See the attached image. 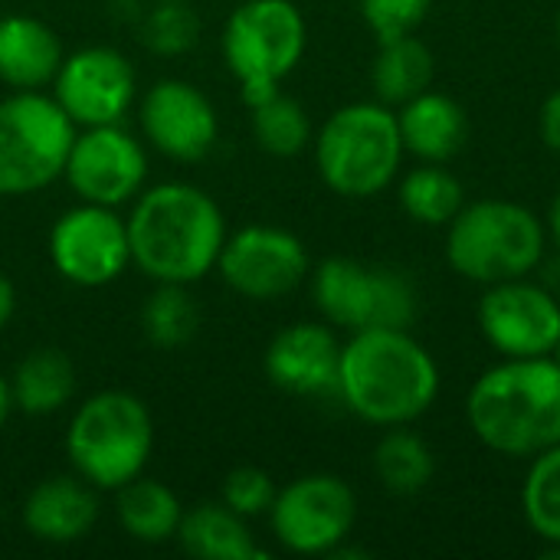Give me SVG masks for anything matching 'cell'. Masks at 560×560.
Here are the masks:
<instances>
[{"label": "cell", "mask_w": 560, "mask_h": 560, "mask_svg": "<svg viewBox=\"0 0 560 560\" xmlns=\"http://www.w3.org/2000/svg\"><path fill=\"white\" fill-rule=\"evenodd\" d=\"M397 200L410 220L420 226H450V220L466 207L463 180L443 164L420 161L397 184Z\"/></svg>", "instance_id": "obj_25"}, {"label": "cell", "mask_w": 560, "mask_h": 560, "mask_svg": "<svg viewBox=\"0 0 560 560\" xmlns=\"http://www.w3.org/2000/svg\"><path fill=\"white\" fill-rule=\"evenodd\" d=\"M197 325H200V312L187 285L154 282V292L144 299L141 308L144 338L161 351H174L197 335Z\"/></svg>", "instance_id": "obj_28"}, {"label": "cell", "mask_w": 560, "mask_h": 560, "mask_svg": "<svg viewBox=\"0 0 560 560\" xmlns=\"http://www.w3.org/2000/svg\"><path fill=\"white\" fill-rule=\"evenodd\" d=\"M308 276L312 302L331 328H410L417 318L420 295L413 279L400 269L331 256L318 262Z\"/></svg>", "instance_id": "obj_9"}, {"label": "cell", "mask_w": 560, "mask_h": 560, "mask_svg": "<svg viewBox=\"0 0 560 560\" xmlns=\"http://www.w3.org/2000/svg\"><path fill=\"white\" fill-rule=\"evenodd\" d=\"M7 381H10L13 410H23L30 417H49L66 410L79 390L75 364L59 348L30 351Z\"/></svg>", "instance_id": "obj_22"}, {"label": "cell", "mask_w": 560, "mask_h": 560, "mask_svg": "<svg viewBox=\"0 0 560 560\" xmlns=\"http://www.w3.org/2000/svg\"><path fill=\"white\" fill-rule=\"evenodd\" d=\"M151 453V410L128 390H98L85 397L66 427L69 466L95 492H118L125 482L144 476Z\"/></svg>", "instance_id": "obj_5"}, {"label": "cell", "mask_w": 560, "mask_h": 560, "mask_svg": "<svg viewBox=\"0 0 560 560\" xmlns=\"http://www.w3.org/2000/svg\"><path fill=\"white\" fill-rule=\"evenodd\" d=\"M394 112H397L404 151L413 154L417 161L446 164L469 141V115L446 92L427 89V92H420L417 98L404 102Z\"/></svg>", "instance_id": "obj_20"}, {"label": "cell", "mask_w": 560, "mask_h": 560, "mask_svg": "<svg viewBox=\"0 0 560 560\" xmlns=\"http://www.w3.org/2000/svg\"><path fill=\"white\" fill-rule=\"evenodd\" d=\"M548 249L545 220L515 200L489 197L466 203L446 226V262L476 285L532 276Z\"/></svg>", "instance_id": "obj_4"}, {"label": "cell", "mask_w": 560, "mask_h": 560, "mask_svg": "<svg viewBox=\"0 0 560 560\" xmlns=\"http://www.w3.org/2000/svg\"><path fill=\"white\" fill-rule=\"evenodd\" d=\"M358 522L354 489L331 472H308L276 492L269 528L276 541L302 558H328Z\"/></svg>", "instance_id": "obj_10"}, {"label": "cell", "mask_w": 560, "mask_h": 560, "mask_svg": "<svg viewBox=\"0 0 560 560\" xmlns=\"http://www.w3.org/2000/svg\"><path fill=\"white\" fill-rule=\"evenodd\" d=\"M433 79H436V56L417 33L377 43L371 62V89L377 102L400 108L404 102L433 89Z\"/></svg>", "instance_id": "obj_23"}, {"label": "cell", "mask_w": 560, "mask_h": 560, "mask_svg": "<svg viewBox=\"0 0 560 560\" xmlns=\"http://www.w3.org/2000/svg\"><path fill=\"white\" fill-rule=\"evenodd\" d=\"M479 328L502 358H551L560 335L558 295L528 276L486 285Z\"/></svg>", "instance_id": "obj_16"}, {"label": "cell", "mask_w": 560, "mask_h": 560, "mask_svg": "<svg viewBox=\"0 0 560 560\" xmlns=\"http://www.w3.org/2000/svg\"><path fill=\"white\" fill-rule=\"evenodd\" d=\"M308 46V26L292 0H243L223 23V62L240 82L246 108L272 98L295 72Z\"/></svg>", "instance_id": "obj_7"}, {"label": "cell", "mask_w": 560, "mask_h": 560, "mask_svg": "<svg viewBox=\"0 0 560 560\" xmlns=\"http://www.w3.org/2000/svg\"><path fill=\"white\" fill-rule=\"evenodd\" d=\"M217 272L236 295L276 302L308 279L312 259L295 233L269 223H249L236 233H226Z\"/></svg>", "instance_id": "obj_13"}, {"label": "cell", "mask_w": 560, "mask_h": 560, "mask_svg": "<svg viewBox=\"0 0 560 560\" xmlns=\"http://www.w3.org/2000/svg\"><path fill=\"white\" fill-rule=\"evenodd\" d=\"M62 43L49 23L30 13L0 16V85L46 92L62 66Z\"/></svg>", "instance_id": "obj_19"}, {"label": "cell", "mask_w": 560, "mask_h": 560, "mask_svg": "<svg viewBox=\"0 0 560 560\" xmlns=\"http://www.w3.org/2000/svg\"><path fill=\"white\" fill-rule=\"evenodd\" d=\"M135 26L141 46L154 56H184L200 39V20L180 0H148Z\"/></svg>", "instance_id": "obj_30"}, {"label": "cell", "mask_w": 560, "mask_h": 560, "mask_svg": "<svg viewBox=\"0 0 560 560\" xmlns=\"http://www.w3.org/2000/svg\"><path fill=\"white\" fill-rule=\"evenodd\" d=\"M98 522L95 489L72 476H49L23 502V528L43 545H75Z\"/></svg>", "instance_id": "obj_18"}, {"label": "cell", "mask_w": 560, "mask_h": 560, "mask_svg": "<svg viewBox=\"0 0 560 560\" xmlns=\"http://www.w3.org/2000/svg\"><path fill=\"white\" fill-rule=\"evenodd\" d=\"M430 7L433 0H358L361 20L377 36V43L417 33L430 16Z\"/></svg>", "instance_id": "obj_32"}, {"label": "cell", "mask_w": 560, "mask_h": 560, "mask_svg": "<svg viewBox=\"0 0 560 560\" xmlns=\"http://www.w3.org/2000/svg\"><path fill=\"white\" fill-rule=\"evenodd\" d=\"M75 131L49 92L0 98V197L39 194L59 180Z\"/></svg>", "instance_id": "obj_8"}, {"label": "cell", "mask_w": 560, "mask_h": 560, "mask_svg": "<svg viewBox=\"0 0 560 560\" xmlns=\"http://www.w3.org/2000/svg\"><path fill=\"white\" fill-rule=\"evenodd\" d=\"M62 177L79 200L118 210L148 187V148L121 121L79 128Z\"/></svg>", "instance_id": "obj_12"}, {"label": "cell", "mask_w": 560, "mask_h": 560, "mask_svg": "<svg viewBox=\"0 0 560 560\" xmlns=\"http://www.w3.org/2000/svg\"><path fill=\"white\" fill-rule=\"evenodd\" d=\"M13 308H16V292H13V282L0 272V331L7 328V322L13 318Z\"/></svg>", "instance_id": "obj_34"}, {"label": "cell", "mask_w": 560, "mask_h": 560, "mask_svg": "<svg viewBox=\"0 0 560 560\" xmlns=\"http://www.w3.org/2000/svg\"><path fill=\"white\" fill-rule=\"evenodd\" d=\"M115 515L121 532L141 545H164L177 538L184 505L177 492L158 479L138 476L115 492Z\"/></svg>", "instance_id": "obj_24"}, {"label": "cell", "mask_w": 560, "mask_h": 560, "mask_svg": "<svg viewBox=\"0 0 560 560\" xmlns=\"http://www.w3.org/2000/svg\"><path fill=\"white\" fill-rule=\"evenodd\" d=\"M13 413V397H10V381L0 374V427L7 423V417Z\"/></svg>", "instance_id": "obj_36"}, {"label": "cell", "mask_w": 560, "mask_h": 560, "mask_svg": "<svg viewBox=\"0 0 560 560\" xmlns=\"http://www.w3.org/2000/svg\"><path fill=\"white\" fill-rule=\"evenodd\" d=\"M174 541L197 560L266 558V551L253 538L249 518L230 512L223 502H200L194 509H184Z\"/></svg>", "instance_id": "obj_21"}, {"label": "cell", "mask_w": 560, "mask_h": 560, "mask_svg": "<svg viewBox=\"0 0 560 560\" xmlns=\"http://www.w3.org/2000/svg\"><path fill=\"white\" fill-rule=\"evenodd\" d=\"M131 266L151 282L194 285L217 269L226 220L220 203L197 184L161 180L144 187L125 217Z\"/></svg>", "instance_id": "obj_1"}, {"label": "cell", "mask_w": 560, "mask_h": 560, "mask_svg": "<svg viewBox=\"0 0 560 560\" xmlns=\"http://www.w3.org/2000/svg\"><path fill=\"white\" fill-rule=\"evenodd\" d=\"M522 512L545 545H560V443L532 456L522 486Z\"/></svg>", "instance_id": "obj_29"}, {"label": "cell", "mask_w": 560, "mask_h": 560, "mask_svg": "<svg viewBox=\"0 0 560 560\" xmlns=\"http://www.w3.org/2000/svg\"><path fill=\"white\" fill-rule=\"evenodd\" d=\"M472 436L512 459H532L560 443V364L555 358H502L466 397Z\"/></svg>", "instance_id": "obj_3"}, {"label": "cell", "mask_w": 560, "mask_h": 560, "mask_svg": "<svg viewBox=\"0 0 560 560\" xmlns=\"http://www.w3.org/2000/svg\"><path fill=\"white\" fill-rule=\"evenodd\" d=\"M341 404L371 427H410L440 397V368L410 328H364L341 345Z\"/></svg>", "instance_id": "obj_2"}, {"label": "cell", "mask_w": 560, "mask_h": 560, "mask_svg": "<svg viewBox=\"0 0 560 560\" xmlns=\"http://www.w3.org/2000/svg\"><path fill=\"white\" fill-rule=\"evenodd\" d=\"M312 148L325 187L348 200H368L387 190L407 154L397 112L384 102L341 105L315 131Z\"/></svg>", "instance_id": "obj_6"}, {"label": "cell", "mask_w": 560, "mask_h": 560, "mask_svg": "<svg viewBox=\"0 0 560 560\" xmlns=\"http://www.w3.org/2000/svg\"><path fill=\"white\" fill-rule=\"evenodd\" d=\"M338 364H341V341L335 328L325 322H295L282 328L266 354L262 368L266 377L295 397H325L338 390Z\"/></svg>", "instance_id": "obj_17"}, {"label": "cell", "mask_w": 560, "mask_h": 560, "mask_svg": "<svg viewBox=\"0 0 560 560\" xmlns=\"http://www.w3.org/2000/svg\"><path fill=\"white\" fill-rule=\"evenodd\" d=\"M276 482L266 469H256V466H240L233 472H226L223 486H220V502L243 515V518H259V515H269L272 502H276Z\"/></svg>", "instance_id": "obj_31"}, {"label": "cell", "mask_w": 560, "mask_h": 560, "mask_svg": "<svg viewBox=\"0 0 560 560\" xmlns=\"http://www.w3.org/2000/svg\"><path fill=\"white\" fill-rule=\"evenodd\" d=\"M49 95L75 128L125 121L138 98V75L115 46H82L62 56Z\"/></svg>", "instance_id": "obj_14"}, {"label": "cell", "mask_w": 560, "mask_h": 560, "mask_svg": "<svg viewBox=\"0 0 560 560\" xmlns=\"http://www.w3.org/2000/svg\"><path fill=\"white\" fill-rule=\"evenodd\" d=\"M538 131H541V141L560 158V89L545 98L541 115H538Z\"/></svg>", "instance_id": "obj_33"}, {"label": "cell", "mask_w": 560, "mask_h": 560, "mask_svg": "<svg viewBox=\"0 0 560 560\" xmlns=\"http://www.w3.org/2000/svg\"><path fill=\"white\" fill-rule=\"evenodd\" d=\"M374 472L387 492L417 495L433 482L436 456L420 433L407 427H390L374 446Z\"/></svg>", "instance_id": "obj_26"}, {"label": "cell", "mask_w": 560, "mask_h": 560, "mask_svg": "<svg viewBox=\"0 0 560 560\" xmlns=\"http://www.w3.org/2000/svg\"><path fill=\"white\" fill-rule=\"evenodd\" d=\"M551 358H555V361L560 364V335H558V345H555V351H551Z\"/></svg>", "instance_id": "obj_37"}, {"label": "cell", "mask_w": 560, "mask_h": 560, "mask_svg": "<svg viewBox=\"0 0 560 560\" xmlns=\"http://www.w3.org/2000/svg\"><path fill=\"white\" fill-rule=\"evenodd\" d=\"M558 39H560V13H558Z\"/></svg>", "instance_id": "obj_38"}, {"label": "cell", "mask_w": 560, "mask_h": 560, "mask_svg": "<svg viewBox=\"0 0 560 560\" xmlns=\"http://www.w3.org/2000/svg\"><path fill=\"white\" fill-rule=\"evenodd\" d=\"M545 230H548V240L558 246V253H560V187H558V194H555V200H551V207H548Z\"/></svg>", "instance_id": "obj_35"}, {"label": "cell", "mask_w": 560, "mask_h": 560, "mask_svg": "<svg viewBox=\"0 0 560 560\" xmlns=\"http://www.w3.org/2000/svg\"><path fill=\"white\" fill-rule=\"evenodd\" d=\"M180 3H190V0H180Z\"/></svg>", "instance_id": "obj_39"}, {"label": "cell", "mask_w": 560, "mask_h": 560, "mask_svg": "<svg viewBox=\"0 0 560 560\" xmlns=\"http://www.w3.org/2000/svg\"><path fill=\"white\" fill-rule=\"evenodd\" d=\"M249 125H253L256 144L272 158H295L315 138L305 105L299 98L285 95L282 89L272 98L249 108Z\"/></svg>", "instance_id": "obj_27"}, {"label": "cell", "mask_w": 560, "mask_h": 560, "mask_svg": "<svg viewBox=\"0 0 560 560\" xmlns=\"http://www.w3.org/2000/svg\"><path fill=\"white\" fill-rule=\"evenodd\" d=\"M49 259L52 269L79 289L112 285L131 266L125 217L115 207L79 200L52 223Z\"/></svg>", "instance_id": "obj_11"}, {"label": "cell", "mask_w": 560, "mask_h": 560, "mask_svg": "<svg viewBox=\"0 0 560 560\" xmlns=\"http://www.w3.org/2000/svg\"><path fill=\"white\" fill-rule=\"evenodd\" d=\"M144 141L180 164L203 161L220 141V115L203 89L187 79H158L138 102Z\"/></svg>", "instance_id": "obj_15"}]
</instances>
